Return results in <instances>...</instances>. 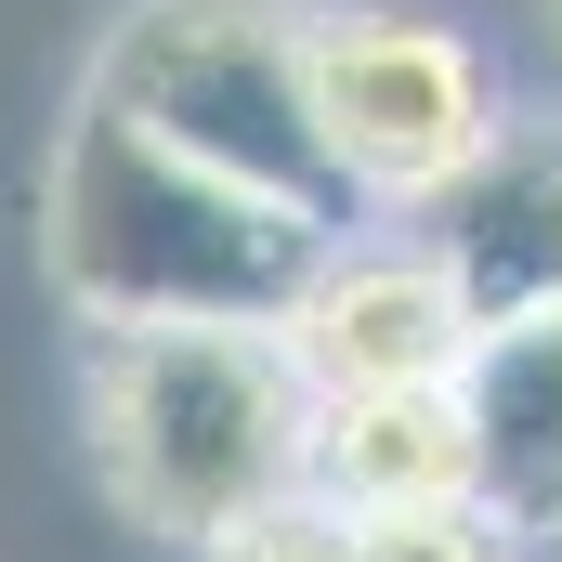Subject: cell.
I'll list each match as a JSON object with an SVG mask.
<instances>
[{
    "instance_id": "obj_1",
    "label": "cell",
    "mask_w": 562,
    "mask_h": 562,
    "mask_svg": "<svg viewBox=\"0 0 562 562\" xmlns=\"http://www.w3.org/2000/svg\"><path fill=\"white\" fill-rule=\"evenodd\" d=\"M40 249H53V288L92 327H276L340 236H314L301 210L144 144L105 105H79L66 144H53Z\"/></svg>"
},
{
    "instance_id": "obj_2",
    "label": "cell",
    "mask_w": 562,
    "mask_h": 562,
    "mask_svg": "<svg viewBox=\"0 0 562 562\" xmlns=\"http://www.w3.org/2000/svg\"><path fill=\"white\" fill-rule=\"evenodd\" d=\"M314 393L276 353V327H92V458L119 510L157 537L223 550L301 497Z\"/></svg>"
},
{
    "instance_id": "obj_3",
    "label": "cell",
    "mask_w": 562,
    "mask_h": 562,
    "mask_svg": "<svg viewBox=\"0 0 562 562\" xmlns=\"http://www.w3.org/2000/svg\"><path fill=\"white\" fill-rule=\"evenodd\" d=\"M92 105L132 119L144 144L301 210L314 236H340V210H353L327 144H314V105H301V13L288 0H144L92 66Z\"/></svg>"
},
{
    "instance_id": "obj_4",
    "label": "cell",
    "mask_w": 562,
    "mask_h": 562,
    "mask_svg": "<svg viewBox=\"0 0 562 562\" xmlns=\"http://www.w3.org/2000/svg\"><path fill=\"white\" fill-rule=\"evenodd\" d=\"M301 105L340 170V196H445L471 157H497V66L431 13H301Z\"/></svg>"
},
{
    "instance_id": "obj_5",
    "label": "cell",
    "mask_w": 562,
    "mask_h": 562,
    "mask_svg": "<svg viewBox=\"0 0 562 562\" xmlns=\"http://www.w3.org/2000/svg\"><path fill=\"white\" fill-rule=\"evenodd\" d=\"M471 301L445 288L431 249H327L314 288L276 314V353L301 367L314 406H353V393H445L471 367Z\"/></svg>"
},
{
    "instance_id": "obj_6",
    "label": "cell",
    "mask_w": 562,
    "mask_h": 562,
    "mask_svg": "<svg viewBox=\"0 0 562 562\" xmlns=\"http://www.w3.org/2000/svg\"><path fill=\"white\" fill-rule=\"evenodd\" d=\"M431 262L471 301V327L562 314V144H497L431 196Z\"/></svg>"
},
{
    "instance_id": "obj_7",
    "label": "cell",
    "mask_w": 562,
    "mask_h": 562,
    "mask_svg": "<svg viewBox=\"0 0 562 562\" xmlns=\"http://www.w3.org/2000/svg\"><path fill=\"white\" fill-rule=\"evenodd\" d=\"M445 393L471 431V510L497 537H550L562 524V314L484 327Z\"/></svg>"
},
{
    "instance_id": "obj_8",
    "label": "cell",
    "mask_w": 562,
    "mask_h": 562,
    "mask_svg": "<svg viewBox=\"0 0 562 562\" xmlns=\"http://www.w3.org/2000/svg\"><path fill=\"white\" fill-rule=\"evenodd\" d=\"M301 510L393 524V510H471V431L458 393H353L301 431Z\"/></svg>"
},
{
    "instance_id": "obj_9",
    "label": "cell",
    "mask_w": 562,
    "mask_h": 562,
    "mask_svg": "<svg viewBox=\"0 0 562 562\" xmlns=\"http://www.w3.org/2000/svg\"><path fill=\"white\" fill-rule=\"evenodd\" d=\"M340 550L353 562H497L510 537L484 510H393V524H340Z\"/></svg>"
},
{
    "instance_id": "obj_10",
    "label": "cell",
    "mask_w": 562,
    "mask_h": 562,
    "mask_svg": "<svg viewBox=\"0 0 562 562\" xmlns=\"http://www.w3.org/2000/svg\"><path fill=\"white\" fill-rule=\"evenodd\" d=\"M210 562H353V550H340V524H327V510H301V497H288V510H262V524H236Z\"/></svg>"
}]
</instances>
